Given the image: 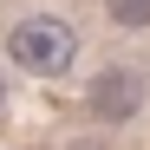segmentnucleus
<instances>
[{"mask_svg": "<svg viewBox=\"0 0 150 150\" xmlns=\"http://www.w3.org/2000/svg\"><path fill=\"white\" fill-rule=\"evenodd\" d=\"M0 105H7V85H0Z\"/></svg>", "mask_w": 150, "mask_h": 150, "instance_id": "nucleus-4", "label": "nucleus"}, {"mask_svg": "<svg viewBox=\"0 0 150 150\" xmlns=\"http://www.w3.org/2000/svg\"><path fill=\"white\" fill-rule=\"evenodd\" d=\"M7 52L26 65L33 79H52V72H65V65H72L79 33H72V20H59V13H26V20H13Z\"/></svg>", "mask_w": 150, "mask_h": 150, "instance_id": "nucleus-1", "label": "nucleus"}, {"mask_svg": "<svg viewBox=\"0 0 150 150\" xmlns=\"http://www.w3.org/2000/svg\"><path fill=\"white\" fill-rule=\"evenodd\" d=\"M105 13L117 26H150V0H105Z\"/></svg>", "mask_w": 150, "mask_h": 150, "instance_id": "nucleus-3", "label": "nucleus"}, {"mask_svg": "<svg viewBox=\"0 0 150 150\" xmlns=\"http://www.w3.org/2000/svg\"><path fill=\"white\" fill-rule=\"evenodd\" d=\"M144 91H150V79H144V72L111 65V72H98V79H91L85 111H91V117H105V124H124V117H137V111H144Z\"/></svg>", "mask_w": 150, "mask_h": 150, "instance_id": "nucleus-2", "label": "nucleus"}]
</instances>
